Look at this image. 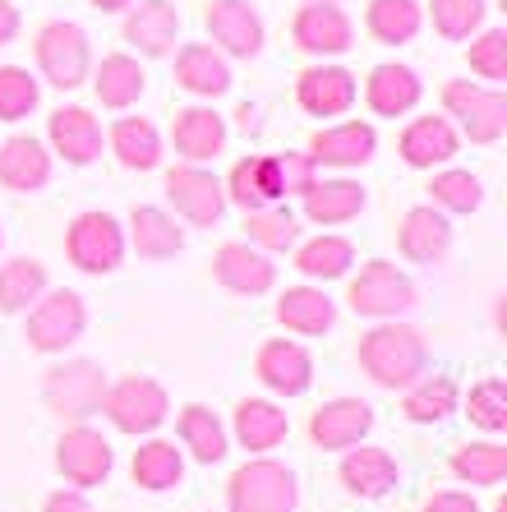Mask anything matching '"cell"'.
Segmentation results:
<instances>
[{
  "label": "cell",
  "mask_w": 507,
  "mask_h": 512,
  "mask_svg": "<svg viewBox=\"0 0 507 512\" xmlns=\"http://www.w3.org/2000/svg\"><path fill=\"white\" fill-rule=\"evenodd\" d=\"M360 370L378 383V388H411L425 374V337L406 328V323H378L360 337Z\"/></svg>",
  "instance_id": "obj_1"
},
{
  "label": "cell",
  "mask_w": 507,
  "mask_h": 512,
  "mask_svg": "<svg viewBox=\"0 0 507 512\" xmlns=\"http://www.w3.org/2000/svg\"><path fill=\"white\" fill-rule=\"evenodd\" d=\"M33 51H37V70H42V79H47L51 88H60V93L79 88L83 79H88V70H93L88 33H83L79 24H70V19H56V24L42 28L37 42H33Z\"/></svg>",
  "instance_id": "obj_2"
},
{
  "label": "cell",
  "mask_w": 507,
  "mask_h": 512,
  "mask_svg": "<svg viewBox=\"0 0 507 512\" xmlns=\"http://www.w3.org/2000/svg\"><path fill=\"white\" fill-rule=\"evenodd\" d=\"M443 111L457 116V125L471 143H498L507 134V97L494 84L457 79V84L443 88Z\"/></svg>",
  "instance_id": "obj_3"
},
{
  "label": "cell",
  "mask_w": 507,
  "mask_h": 512,
  "mask_svg": "<svg viewBox=\"0 0 507 512\" xmlns=\"http://www.w3.org/2000/svg\"><path fill=\"white\" fill-rule=\"evenodd\" d=\"M42 397L56 416L65 420H88L102 411V397H107V374L93 360H65L56 370H47L42 383Z\"/></svg>",
  "instance_id": "obj_4"
},
{
  "label": "cell",
  "mask_w": 507,
  "mask_h": 512,
  "mask_svg": "<svg viewBox=\"0 0 507 512\" xmlns=\"http://www.w3.org/2000/svg\"><path fill=\"white\" fill-rule=\"evenodd\" d=\"M102 411H107V420L120 429V434H153V429L166 420L171 402H166V388L157 379L130 374V379H120L107 388Z\"/></svg>",
  "instance_id": "obj_5"
},
{
  "label": "cell",
  "mask_w": 507,
  "mask_h": 512,
  "mask_svg": "<svg viewBox=\"0 0 507 512\" xmlns=\"http://www.w3.org/2000/svg\"><path fill=\"white\" fill-rule=\"evenodd\" d=\"M351 310L365 319H397L415 305V282L406 273H397V263L374 259L360 268V277L351 282Z\"/></svg>",
  "instance_id": "obj_6"
},
{
  "label": "cell",
  "mask_w": 507,
  "mask_h": 512,
  "mask_svg": "<svg viewBox=\"0 0 507 512\" xmlns=\"http://www.w3.org/2000/svg\"><path fill=\"white\" fill-rule=\"evenodd\" d=\"M295 508V476L282 462L259 457L231 476V512H291Z\"/></svg>",
  "instance_id": "obj_7"
},
{
  "label": "cell",
  "mask_w": 507,
  "mask_h": 512,
  "mask_svg": "<svg viewBox=\"0 0 507 512\" xmlns=\"http://www.w3.org/2000/svg\"><path fill=\"white\" fill-rule=\"evenodd\" d=\"M65 254L83 273H111L125 259V231L111 213H79L65 236Z\"/></svg>",
  "instance_id": "obj_8"
},
{
  "label": "cell",
  "mask_w": 507,
  "mask_h": 512,
  "mask_svg": "<svg viewBox=\"0 0 507 512\" xmlns=\"http://www.w3.org/2000/svg\"><path fill=\"white\" fill-rule=\"evenodd\" d=\"M83 323H88L83 300L60 286V291H51V296H37L33 314H28V346L56 356V351H65L70 342H79Z\"/></svg>",
  "instance_id": "obj_9"
},
{
  "label": "cell",
  "mask_w": 507,
  "mask_h": 512,
  "mask_svg": "<svg viewBox=\"0 0 507 512\" xmlns=\"http://www.w3.org/2000/svg\"><path fill=\"white\" fill-rule=\"evenodd\" d=\"M166 199L176 203V213L189 217L194 227H213L217 217L226 213V190H222V180L213 176V171H203V167H176V171H166Z\"/></svg>",
  "instance_id": "obj_10"
},
{
  "label": "cell",
  "mask_w": 507,
  "mask_h": 512,
  "mask_svg": "<svg viewBox=\"0 0 507 512\" xmlns=\"http://www.w3.org/2000/svg\"><path fill=\"white\" fill-rule=\"evenodd\" d=\"M291 37L309 56H342L355 42V24L342 5H300V14L291 19Z\"/></svg>",
  "instance_id": "obj_11"
},
{
  "label": "cell",
  "mask_w": 507,
  "mask_h": 512,
  "mask_svg": "<svg viewBox=\"0 0 507 512\" xmlns=\"http://www.w3.org/2000/svg\"><path fill=\"white\" fill-rule=\"evenodd\" d=\"M203 24H208L213 42L226 51V56L249 60L263 51V19L249 0H213L208 14H203Z\"/></svg>",
  "instance_id": "obj_12"
},
{
  "label": "cell",
  "mask_w": 507,
  "mask_h": 512,
  "mask_svg": "<svg viewBox=\"0 0 507 512\" xmlns=\"http://www.w3.org/2000/svg\"><path fill=\"white\" fill-rule=\"evenodd\" d=\"M56 466L60 476L70 485L88 489V485H102L111 476V443L88 425H74L65 439L56 443Z\"/></svg>",
  "instance_id": "obj_13"
},
{
  "label": "cell",
  "mask_w": 507,
  "mask_h": 512,
  "mask_svg": "<svg viewBox=\"0 0 507 512\" xmlns=\"http://www.w3.org/2000/svg\"><path fill=\"white\" fill-rule=\"evenodd\" d=\"M374 429V406L360 402V397H337V402H323L314 416H309V434L323 453L332 448H355Z\"/></svg>",
  "instance_id": "obj_14"
},
{
  "label": "cell",
  "mask_w": 507,
  "mask_h": 512,
  "mask_svg": "<svg viewBox=\"0 0 507 512\" xmlns=\"http://www.w3.org/2000/svg\"><path fill=\"white\" fill-rule=\"evenodd\" d=\"M355 74L342 65H309L300 79H295V102L309 111V116H346L355 107Z\"/></svg>",
  "instance_id": "obj_15"
},
{
  "label": "cell",
  "mask_w": 507,
  "mask_h": 512,
  "mask_svg": "<svg viewBox=\"0 0 507 512\" xmlns=\"http://www.w3.org/2000/svg\"><path fill=\"white\" fill-rule=\"evenodd\" d=\"M254 374L268 383L272 393L300 397L309 388V379H314V360H309V351L300 342H286V337H277V342H263L259 346Z\"/></svg>",
  "instance_id": "obj_16"
},
{
  "label": "cell",
  "mask_w": 507,
  "mask_h": 512,
  "mask_svg": "<svg viewBox=\"0 0 507 512\" xmlns=\"http://www.w3.org/2000/svg\"><path fill=\"white\" fill-rule=\"evenodd\" d=\"M47 134H51V148H56L70 167H88V162L102 157V125H97L93 111H83V107L51 111Z\"/></svg>",
  "instance_id": "obj_17"
},
{
  "label": "cell",
  "mask_w": 507,
  "mask_h": 512,
  "mask_svg": "<svg viewBox=\"0 0 507 512\" xmlns=\"http://www.w3.org/2000/svg\"><path fill=\"white\" fill-rule=\"evenodd\" d=\"M378 148V134L369 120H346V125H328L309 139V157L319 167H365Z\"/></svg>",
  "instance_id": "obj_18"
},
{
  "label": "cell",
  "mask_w": 507,
  "mask_h": 512,
  "mask_svg": "<svg viewBox=\"0 0 507 512\" xmlns=\"http://www.w3.org/2000/svg\"><path fill=\"white\" fill-rule=\"evenodd\" d=\"M401 157L406 167L415 171H434L443 162L457 157V130H452L448 116H415L406 130H401Z\"/></svg>",
  "instance_id": "obj_19"
},
{
  "label": "cell",
  "mask_w": 507,
  "mask_h": 512,
  "mask_svg": "<svg viewBox=\"0 0 507 512\" xmlns=\"http://www.w3.org/2000/svg\"><path fill=\"white\" fill-rule=\"evenodd\" d=\"M180 37V14L171 0H143L125 19V42L143 56H171Z\"/></svg>",
  "instance_id": "obj_20"
},
{
  "label": "cell",
  "mask_w": 507,
  "mask_h": 512,
  "mask_svg": "<svg viewBox=\"0 0 507 512\" xmlns=\"http://www.w3.org/2000/svg\"><path fill=\"white\" fill-rule=\"evenodd\" d=\"M425 84L411 65H374L365 79V102L374 107V116H406V111L420 107Z\"/></svg>",
  "instance_id": "obj_21"
},
{
  "label": "cell",
  "mask_w": 507,
  "mask_h": 512,
  "mask_svg": "<svg viewBox=\"0 0 507 512\" xmlns=\"http://www.w3.org/2000/svg\"><path fill=\"white\" fill-rule=\"evenodd\" d=\"M51 180V153L33 134H14L0 143V185L14 194H33Z\"/></svg>",
  "instance_id": "obj_22"
},
{
  "label": "cell",
  "mask_w": 507,
  "mask_h": 512,
  "mask_svg": "<svg viewBox=\"0 0 507 512\" xmlns=\"http://www.w3.org/2000/svg\"><path fill=\"white\" fill-rule=\"evenodd\" d=\"M171 139H176V153L199 167V162H213L226 148V120L213 107H185V111H176Z\"/></svg>",
  "instance_id": "obj_23"
},
{
  "label": "cell",
  "mask_w": 507,
  "mask_h": 512,
  "mask_svg": "<svg viewBox=\"0 0 507 512\" xmlns=\"http://www.w3.org/2000/svg\"><path fill=\"white\" fill-rule=\"evenodd\" d=\"M213 268H217V282H222L226 291H236V296H263V291H272V282H277V268L268 263V254L249 250L240 240L217 250Z\"/></svg>",
  "instance_id": "obj_24"
},
{
  "label": "cell",
  "mask_w": 507,
  "mask_h": 512,
  "mask_svg": "<svg viewBox=\"0 0 507 512\" xmlns=\"http://www.w3.org/2000/svg\"><path fill=\"white\" fill-rule=\"evenodd\" d=\"M401 254L411 263H443L452 250V227L448 217L438 213V208H411V213L401 217Z\"/></svg>",
  "instance_id": "obj_25"
},
{
  "label": "cell",
  "mask_w": 507,
  "mask_h": 512,
  "mask_svg": "<svg viewBox=\"0 0 507 512\" xmlns=\"http://www.w3.org/2000/svg\"><path fill=\"white\" fill-rule=\"evenodd\" d=\"M305 217L309 222H319V227H337V222H351V217H360V208H365V185L360 180H314L305 194Z\"/></svg>",
  "instance_id": "obj_26"
},
{
  "label": "cell",
  "mask_w": 507,
  "mask_h": 512,
  "mask_svg": "<svg viewBox=\"0 0 507 512\" xmlns=\"http://www.w3.org/2000/svg\"><path fill=\"white\" fill-rule=\"evenodd\" d=\"M176 84L194 97H222L231 88V65L217 47H203V42H189L176 56Z\"/></svg>",
  "instance_id": "obj_27"
},
{
  "label": "cell",
  "mask_w": 507,
  "mask_h": 512,
  "mask_svg": "<svg viewBox=\"0 0 507 512\" xmlns=\"http://www.w3.org/2000/svg\"><path fill=\"white\" fill-rule=\"evenodd\" d=\"M93 88H97V102H102V107L125 111L143 97L148 74H143V65L130 56V51H111V56H102V65H97Z\"/></svg>",
  "instance_id": "obj_28"
},
{
  "label": "cell",
  "mask_w": 507,
  "mask_h": 512,
  "mask_svg": "<svg viewBox=\"0 0 507 512\" xmlns=\"http://www.w3.org/2000/svg\"><path fill=\"white\" fill-rule=\"evenodd\" d=\"M277 319L291 328V333H328L337 323V305L328 300L323 286H286V296L277 300Z\"/></svg>",
  "instance_id": "obj_29"
},
{
  "label": "cell",
  "mask_w": 507,
  "mask_h": 512,
  "mask_svg": "<svg viewBox=\"0 0 507 512\" xmlns=\"http://www.w3.org/2000/svg\"><path fill=\"white\" fill-rule=\"evenodd\" d=\"M130 240L139 259H171L185 250V231L176 227V217L166 208H134L130 213Z\"/></svg>",
  "instance_id": "obj_30"
},
{
  "label": "cell",
  "mask_w": 507,
  "mask_h": 512,
  "mask_svg": "<svg viewBox=\"0 0 507 512\" xmlns=\"http://www.w3.org/2000/svg\"><path fill=\"white\" fill-rule=\"evenodd\" d=\"M111 153L120 157V167L130 171H153L162 162V134L153 120L143 116H125L111 125Z\"/></svg>",
  "instance_id": "obj_31"
},
{
  "label": "cell",
  "mask_w": 507,
  "mask_h": 512,
  "mask_svg": "<svg viewBox=\"0 0 507 512\" xmlns=\"http://www.w3.org/2000/svg\"><path fill=\"white\" fill-rule=\"evenodd\" d=\"M342 485L360 499H383L397 485V462L383 448H351L342 462Z\"/></svg>",
  "instance_id": "obj_32"
},
{
  "label": "cell",
  "mask_w": 507,
  "mask_h": 512,
  "mask_svg": "<svg viewBox=\"0 0 507 512\" xmlns=\"http://www.w3.org/2000/svg\"><path fill=\"white\" fill-rule=\"evenodd\" d=\"M286 411L277 402H263V397H249L236 406V439L245 443L249 453H268L286 439Z\"/></svg>",
  "instance_id": "obj_33"
},
{
  "label": "cell",
  "mask_w": 507,
  "mask_h": 512,
  "mask_svg": "<svg viewBox=\"0 0 507 512\" xmlns=\"http://www.w3.org/2000/svg\"><path fill=\"white\" fill-rule=\"evenodd\" d=\"M425 24V10L415 0H369V14H365V28L383 42V47H401L411 42Z\"/></svg>",
  "instance_id": "obj_34"
},
{
  "label": "cell",
  "mask_w": 507,
  "mask_h": 512,
  "mask_svg": "<svg viewBox=\"0 0 507 512\" xmlns=\"http://www.w3.org/2000/svg\"><path fill=\"white\" fill-rule=\"evenodd\" d=\"M406 420L415 425H438V420H448L457 411V383L448 374H429V379H415L406 402H401Z\"/></svg>",
  "instance_id": "obj_35"
},
{
  "label": "cell",
  "mask_w": 507,
  "mask_h": 512,
  "mask_svg": "<svg viewBox=\"0 0 507 512\" xmlns=\"http://www.w3.org/2000/svg\"><path fill=\"white\" fill-rule=\"evenodd\" d=\"M355 263V245L346 236H314L295 250V268L314 282H332V277H346V268Z\"/></svg>",
  "instance_id": "obj_36"
},
{
  "label": "cell",
  "mask_w": 507,
  "mask_h": 512,
  "mask_svg": "<svg viewBox=\"0 0 507 512\" xmlns=\"http://www.w3.org/2000/svg\"><path fill=\"white\" fill-rule=\"evenodd\" d=\"M180 439H185V448L199 457L203 466H213V462H222V457H226V429H222V420H217L208 406H199V402L180 411Z\"/></svg>",
  "instance_id": "obj_37"
},
{
  "label": "cell",
  "mask_w": 507,
  "mask_h": 512,
  "mask_svg": "<svg viewBox=\"0 0 507 512\" xmlns=\"http://www.w3.org/2000/svg\"><path fill=\"white\" fill-rule=\"evenodd\" d=\"M42 291H47V268L37 259H10L0 268V314L28 310Z\"/></svg>",
  "instance_id": "obj_38"
},
{
  "label": "cell",
  "mask_w": 507,
  "mask_h": 512,
  "mask_svg": "<svg viewBox=\"0 0 507 512\" xmlns=\"http://www.w3.org/2000/svg\"><path fill=\"white\" fill-rule=\"evenodd\" d=\"M448 466L466 485H498L507 476V448L503 443H466L448 457Z\"/></svg>",
  "instance_id": "obj_39"
},
{
  "label": "cell",
  "mask_w": 507,
  "mask_h": 512,
  "mask_svg": "<svg viewBox=\"0 0 507 512\" xmlns=\"http://www.w3.org/2000/svg\"><path fill=\"white\" fill-rule=\"evenodd\" d=\"M180 471H185L180 448H176V443H166V439L143 443L139 453H134V485H143V489H171V485H180Z\"/></svg>",
  "instance_id": "obj_40"
},
{
  "label": "cell",
  "mask_w": 507,
  "mask_h": 512,
  "mask_svg": "<svg viewBox=\"0 0 507 512\" xmlns=\"http://www.w3.org/2000/svg\"><path fill=\"white\" fill-rule=\"evenodd\" d=\"M245 227H249V240H254L259 250H291L295 240H300V227H295L291 208H282V203H263V208H249Z\"/></svg>",
  "instance_id": "obj_41"
},
{
  "label": "cell",
  "mask_w": 507,
  "mask_h": 512,
  "mask_svg": "<svg viewBox=\"0 0 507 512\" xmlns=\"http://www.w3.org/2000/svg\"><path fill=\"white\" fill-rule=\"evenodd\" d=\"M484 10H489V0H429V19H434L438 37H448V42H466L480 33Z\"/></svg>",
  "instance_id": "obj_42"
},
{
  "label": "cell",
  "mask_w": 507,
  "mask_h": 512,
  "mask_svg": "<svg viewBox=\"0 0 507 512\" xmlns=\"http://www.w3.org/2000/svg\"><path fill=\"white\" fill-rule=\"evenodd\" d=\"M429 194H434V203L443 213H475L484 199V185L471 171H438V176L429 180Z\"/></svg>",
  "instance_id": "obj_43"
},
{
  "label": "cell",
  "mask_w": 507,
  "mask_h": 512,
  "mask_svg": "<svg viewBox=\"0 0 507 512\" xmlns=\"http://www.w3.org/2000/svg\"><path fill=\"white\" fill-rule=\"evenodd\" d=\"M37 97H42V88L33 74L19 65H0V120H24L37 107Z\"/></svg>",
  "instance_id": "obj_44"
},
{
  "label": "cell",
  "mask_w": 507,
  "mask_h": 512,
  "mask_svg": "<svg viewBox=\"0 0 507 512\" xmlns=\"http://www.w3.org/2000/svg\"><path fill=\"white\" fill-rule=\"evenodd\" d=\"M466 416H471V425L489 429V434L507 429V383L503 379L475 383L471 397H466Z\"/></svg>",
  "instance_id": "obj_45"
},
{
  "label": "cell",
  "mask_w": 507,
  "mask_h": 512,
  "mask_svg": "<svg viewBox=\"0 0 507 512\" xmlns=\"http://www.w3.org/2000/svg\"><path fill=\"white\" fill-rule=\"evenodd\" d=\"M471 70L489 84H503L507 79V33L503 28H484L471 42Z\"/></svg>",
  "instance_id": "obj_46"
},
{
  "label": "cell",
  "mask_w": 507,
  "mask_h": 512,
  "mask_svg": "<svg viewBox=\"0 0 507 512\" xmlns=\"http://www.w3.org/2000/svg\"><path fill=\"white\" fill-rule=\"evenodd\" d=\"M226 199L231 203H240V208H263V176H259V157H240L236 167H231V176H226Z\"/></svg>",
  "instance_id": "obj_47"
},
{
  "label": "cell",
  "mask_w": 507,
  "mask_h": 512,
  "mask_svg": "<svg viewBox=\"0 0 507 512\" xmlns=\"http://www.w3.org/2000/svg\"><path fill=\"white\" fill-rule=\"evenodd\" d=\"M277 167H282V194H305L319 180V162L309 153H286L277 157Z\"/></svg>",
  "instance_id": "obj_48"
},
{
  "label": "cell",
  "mask_w": 507,
  "mask_h": 512,
  "mask_svg": "<svg viewBox=\"0 0 507 512\" xmlns=\"http://www.w3.org/2000/svg\"><path fill=\"white\" fill-rule=\"evenodd\" d=\"M425 512H480L475 508L471 494H457V489H443V494H434V499L425 503Z\"/></svg>",
  "instance_id": "obj_49"
},
{
  "label": "cell",
  "mask_w": 507,
  "mask_h": 512,
  "mask_svg": "<svg viewBox=\"0 0 507 512\" xmlns=\"http://www.w3.org/2000/svg\"><path fill=\"white\" fill-rule=\"evenodd\" d=\"M42 512H93V508H88V499H83L79 489H60V494H51L47 499V508Z\"/></svg>",
  "instance_id": "obj_50"
},
{
  "label": "cell",
  "mask_w": 507,
  "mask_h": 512,
  "mask_svg": "<svg viewBox=\"0 0 507 512\" xmlns=\"http://www.w3.org/2000/svg\"><path fill=\"white\" fill-rule=\"evenodd\" d=\"M14 37H19V10L10 0H0V47H10Z\"/></svg>",
  "instance_id": "obj_51"
},
{
  "label": "cell",
  "mask_w": 507,
  "mask_h": 512,
  "mask_svg": "<svg viewBox=\"0 0 507 512\" xmlns=\"http://www.w3.org/2000/svg\"><path fill=\"white\" fill-rule=\"evenodd\" d=\"M125 5H134V0H93V10H102V14H116Z\"/></svg>",
  "instance_id": "obj_52"
},
{
  "label": "cell",
  "mask_w": 507,
  "mask_h": 512,
  "mask_svg": "<svg viewBox=\"0 0 507 512\" xmlns=\"http://www.w3.org/2000/svg\"><path fill=\"white\" fill-rule=\"evenodd\" d=\"M305 5H337V0H305Z\"/></svg>",
  "instance_id": "obj_53"
},
{
  "label": "cell",
  "mask_w": 507,
  "mask_h": 512,
  "mask_svg": "<svg viewBox=\"0 0 507 512\" xmlns=\"http://www.w3.org/2000/svg\"><path fill=\"white\" fill-rule=\"evenodd\" d=\"M494 512H507V503H498V508H494Z\"/></svg>",
  "instance_id": "obj_54"
}]
</instances>
